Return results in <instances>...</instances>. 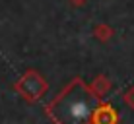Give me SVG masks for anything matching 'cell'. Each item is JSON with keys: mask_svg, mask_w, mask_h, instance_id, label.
I'll return each instance as SVG.
<instances>
[{"mask_svg": "<svg viewBox=\"0 0 134 124\" xmlns=\"http://www.w3.org/2000/svg\"><path fill=\"white\" fill-rule=\"evenodd\" d=\"M93 101L87 95V91L82 87V91L74 89V84L54 101L51 111L54 113L60 124H84L93 114Z\"/></svg>", "mask_w": 134, "mask_h": 124, "instance_id": "1", "label": "cell"}, {"mask_svg": "<svg viewBox=\"0 0 134 124\" xmlns=\"http://www.w3.org/2000/svg\"><path fill=\"white\" fill-rule=\"evenodd\" d=\"M91 122L93 124H117V114L111 107H99L91 114Z\"/></svg>", "mask_w": 134, "mask_h": 124, "instance_id": "2", "label": "cell"}, {"mask_svg": "<svg viewBox=\"0 0 134 124\" xmlns=\"http://www.w3.org/2000/svg\"><path fill=\"white\" fill-rule=\"evenodd\" d=\"M72 2H76V4H82V2H86V0H72Z\"/></svg>", "mask_w": 134, "mask_h": 124, "instance_id": "3", "label": "cell"}]
</instances>
